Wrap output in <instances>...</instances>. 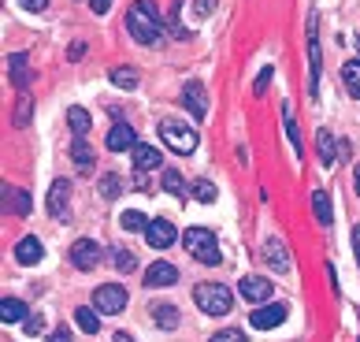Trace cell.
I'll return each mask as SVG.
<instances>
[{
  "mask_svg": "<svg viewBox=\"0 0 360 342\" xmlns=\"http://www.w3.org/2000/svg\"><path fill=\"white\" fill-rule=\"evenodd\" d=\"M127 30L134 37L138 45H153L160 30H164V19H160V8L153 0H138V4H130L127 11Z\"/></svg>",
  "mask_w": 360,
  "mask_h": 342,
  "instance_id": "6da1fadb",
  "label": "cell"
},
{
  "mask_svg": "<svg viewBox=\"0 0 360 342\" xmlns=\"http://www.w3.org/2000/svg\"><path fill=\"white\" fill-rule=\"evenodd\" d=\"M182 246H186V253H190L193 260H201V265H208V268L219 265V242L208 227H186Z\"/></svg>",
  "mask_w": 360,
  "mask_h": 342,
  "instance_id": "7a4b0ae2",
  "label": "cell"
},
{
  "mask_svg": "<svg viewBox=\"0 0 360 342\" xmlns=\"http://www.w3.org/2000/svg\"><path fill=\"white\" fill-rule=\"evenodd\" d=\"M193 301H197L201 312H208V317H226V312L234 309V298H231V291H226L223 283H197L193 286Z\"/></svg>",
  "mask_w": 360,
  "mask_h": 342,
  "instance_id": "3957f363",
  "label": "cell"
},
{
  "mask_svg": "<svg viewBox=\"0 0 360 342\" xmlns=\"http://www.w3.org/2000/svg\"><path fill=\"white\" fill-rule=\"evenodd\" d=\"M160 138H164V146L171 153H182V156H190L197 146H201V134H197L190 123H179V120H164V123H160Z\"/></svg>",
  "mask_w": 360,
  "mask_h": 342,
  "instance_id": "277c9868",
  "label": "cell"
},
{
  "mask_svg": "<svg viewBox=\"0 0 360 342\" xmlns=\"http://www.w3.org/2000/svg\"><path fill=\"white\" fill-rule=\"evenodd\" d=\"M93 309L101 312V317H115V312L127 309V291L119 283H104L93 291Z\"/></svg>",
  "mask_w": 360,
  "mask_h": 342,
  "instance_id": "5b68a950",
  "label": "cell"
},
{
  "mask_svg": "<svg viewBox=\"0 0 360 342\" xmlns=\"http://www.w3.org/2000/svg\"><path fill=\"white\" fill-rule=\"evenodd\" d=\"M71 265L78 272H93L101 265V242H93V239H78L71 246Z\"/></svg>",
  "mask_w": 360,
  "mask_h": 342,
  "instance_id": "8992f818",
  "label": "cell"
},
{
  "mask_svg": "<svg viewBox=\"0 0 360 342\" xmlns=\"http://www.w3.org/2000/svg\"><path fill=\"white\" fill-rule=\"evenodd\" d=\"M283 320H286V305H283V301H268V305L252 309V317H249V324L257 327V331H268V327H278Z\"/></svg>",
  "mask_w": 360,
  "mask_h": 342,
  "instance_id": "52a82bcc",
  "label": "cell"
},
{
  "mask_svg": "<svg viewBox=\"0 0 360 342\" xmlns=\"http://www.w3.org/2000/svg\"><path fill=\"white\" fill-rule=\"evenodd\" d=\"M45 205H49V213L56 216V220H68V213H71V182H68V179H56V182H52Z\"/></svg>",
  "mask_w": 360,
  "mask_h": 342,
  "instance_id": "ba28073f",
  "label": "cell"
},
{
  "mask_svg": "<svg viewBox=\"0 0 360 342\" xmlns=\"http://www.w3.org/2000/svg\"><path fill=\"white\" fill-rule=\"evenodd\" d=\"M182 104L190 108V115L197 123L208 115V94H205V86L201 82H186V89H182Z\"/></svg>",
  "mask_w": 360,
  "mask_h": 342,
  "instance_id": "9c48e42d",
  "label": "cell"
},
{
  "mask_svg": "<svg viewBox=\"0 0 360 342\" xmlns=\"http://www.w3.org/2000/svg\"><path fill=\"white\" fill-rule=\"evenodd\" d=\"M179 283V268L167 265V260H156V265L145 268V286L156 291V286H175Z\"/></svg>",
  "mask_w": 360,
  "mask_h": 342,
  "instance_id": "30bf717a",
  "label": "cell"
},
{
  "mask_svg": "<svg viewBox=\"0 0 360 342\" xmlns=\"http://www.w3.org/2000/svg\"><path fill=\"white\" fill-rule=\"evenodd\" d=\"M145 242H149L153 249H167V246H175V223H171V220H149Z\"/></svg>",
  "mask_w": 360,
  "mask_h": 342,
  "instance_id": "8fae6325",
  "label": "cell"
},
{
  "mask_svg": "<svg viewBox=\"0 0 360 342\" xmlns=\"http://www.w3.org/2000/svg\"><path fill=\"white\" fill-rule=\"evenodd\" d=\"M238 294L245 301H271V283L264 279V275H245V279L238 283Z\"/></svg>",
  "mask_w": 360,
  "mask_h": 342,
  "instance_id": "7c38bea8",
  "label": "cell"
},
{
  "mask_svg": "<svg viewBox=\"0 0 360 342\" xmlns=\"http://www.w3.org/2000/svg\"><path fill=\"white\" fill-rule=\"evenodd\" d=\"M112 153H127V149H134L138 146V134H134V127L130 123H115L112 130H108V141H104Z\"/></svg>",
  "mask_w": 360,
  "mask_h": 342,
  "instance_id": "4fadbf2b",
  "label": "cell"
},
{
  "mask_svg": "<svg viewBox=\"0 0 360 342\" xmlns=\"http://www.w3.org/2000/svg\"><path fill=\"white\" fill-rule=\"evenodd\" d=\"M264 260H268L271 268H278V272H290V265H293L283 239H268V242H264Z\"/></svg>",
  "mask_w": 360,
  "mask_h": 342,
  "instance_id": "5bb4252c",
  "label": "cell"
},
{
  "mask_svg": "<svg viewBox=\"0 0 360 342\" xmlns=\"http://www.w3.org/2000/svg\"><path fill=\"white\" fill-rule=\"evenodd\" d=\"M8 78L15 89H26L30 86V63H26V52H11L8 56Z\"/></svg>",
  "mask_w": 360,
  "mask_h": 342,
  "instance_id": "9a60e30c",
  "label": "cell"
},
{
  "mask_svg": "<svg viewBox=\"0 0 360 342\" xmlns=\"http://www.w3.org/2000/svg\"><path fill=\"white\" fill-rule=\"evenodd\" d=\"M309 63H312L309 89H312V97H316V89H319V37H316V15L309 19Z\"/></svg>",
  "mask_w": 360,
  "mask_h": 342,
  "instance_id": "2e32d148",
  "label": "cell"
},
{
  "mask_svg": "<svg viewBox=\"0 0 360 342\" xmlns=\"http://www.w3.org/2000/svg\"><path fill=\"white\" fill-rule=\"evenodd\" d=\"M41 257H45V249H41V242H37L34 234H26L22 242H15V260L19 265H37Z\"/></svg>",
  "mask_w": 360,
  "mask_h": 342,
  "instance_id": "e0dca14e",
  "label": "cell"
},
{
  "mask_svg": "<svg viewBox=\"0 0 360 342\" xmlns=\"http://www.w3.org/2000/svg\"><path fill=\"white\" fill-rule=\"evenodd\" d=\"M4 208L8 213H15V216H30V194L26 190H11V186H4Z\"/></svg>",
  "mask_w": 360,
  "mask_h": 342,
  "instance_id": "ac0fdd59",
  "label": "cell"
},
{
  "mask_svg": "<svg viewBox=\"0 0 360 342\" xmlns=\"http://www.w3.org/2000/svg\"><path fill=\"white\" fill-rule=\"evenodd\" d=\"M153 320L160 324V331H175L182 317H179L175 305H167V301H156V305H153Z\"/></svg>",
  "mask_w": 360,
  "mask_h": 342,
  "instance_id": "d6986e66",
  "label": "cell"
},
{
  "mask_svg": "<svg viewBox=\"0 0 360 342\" xmlns=\"http://www.w3.org/2000/svg\"><path fill=\"white\" fill-rule=\"evenodd\" d=\"M312 213H316L319 227H330V223H335V208H330V197L323 190H312Z\"/></svg>",
  "mask_w": 360,
  "mask_h": 342,
  "instance_id": "ffe728a7",
  "label": "cell"
},
{
  "mask_svg": "<svg viewBox=\"0 0 360 342\" xmlns=\"http://www.w3.org/2000/svg\"><path fill=\"white\" fill-rule=\"evenodd\" d=\"M130 156H134V167H138V171L160 167V149H156V146H141V141H138V146L130 149Z\"/></svg>",
  "mask_w": 360,
  "mask_h": 342,
  "instance_id": "44dd1931",
  "label": "cell"
},
{
  "mask_svg": "<svg viewBox=\"0 0 360 342\" xmlns=\"http://www.w3.org/2000/svg\"><path fill=\"white\" fill-rule=\"evenodd\" d=\"M316 149H319V160H323L327 167L338 160V141H335L330 130H319V134H316Z\"/></svg>",
  "mask_w": 360,
  "mask_h": 342,
  "instance_id": "7402d4cb",
  "label": "cell"
},
{
  "mask_svg": "<svg viewBox=\"0 0 360 342\" xmlns=\"http://www.w3.org/2000/svg\"><path fill=\"white\" fill-rule=\"evenodd\" d=\"M26 317H30V312H26V305H22L19 298H4V301H0V320H4L8 327L19 324V320H26Z\"/></svg>",
  "mask_w": 360,
  "mask_h": 342,
  "instance_id": "603a6c76",
  "label": "cell"
},
{
  "mask_svg": "<svg viewBox=\"0 0 360 342\" xmlns=\"http://www.w3.org/2000/svg\"><path fill=\"white\" fill-rule=\"evenodd\" d=\"M75 324H78V331H86V335H97L101 331V317H97V309H75Z\"/></svg>",
  "mask_w": 360,
  "mask_h": 342,
  "instance_id": "cb8c5ba5",
  "label": "cell"
},
{
  "mask_svg": "<svg viewBox=\"0 0 360 342\" xmlns=\"http://www.w3.org/2000/svg\"><path fill=\"white\" fill-rule=\"evenodd\" d=\"M342 82H345V89H349V97L360 101V60H349L342 68Z\"/></svg>",
  "mask_w": 360,
  "mask_h": 342,
  "instance_id": "d4e9b609",
  "label": "cell"
},
{
  "mask_svg": "<svg viewBox=\"0 0 360 342\" xmlns=\"http://www.w3.org/2000/svg\"><path fill=\"white\" fill-rule=\"evenodd\" d=\"M68 123H71V134H75V138H86V134H89V112L78 108V104L68 112Z\"/></svg>",
  "mask_w": 360,
  "mask_h": 342,
  "instance_id": "484cf974",
  "label": "cell"
},
{
  "mask_svg": "<svg viewBox=\"0 0 360 342\" xmlns=\"http://www.w3.org/2000/svg\"><path fill=\"white\" fill-rule=\"evenodd\" d=\"M119 227H123V231H130V234H145V231H149V220H145L141 213H134V208H130V213H123V216H119Z\"/></svg>",
  "mask_w": 360,
  "mask_h": 342,
  "instance_id": "4316f807",
  "label": "cell"
},
{
  "mask_svg": "<svg viewBox=\"0 0 360 342\" xmlns=\"http://www.w3.org/2000/svg\"><path fill=\"white\" fill-rule=\"evenodd\" d=\"M112 82H115L119 89H134V86L141 82V75H138L134 68H115V71H112Z\"/></svg>",
  "mask_w": 360,
  "mask_h": 342,
  "instance_id": "83f0119b",
  "label": "cell"
},
{
  "mask_svg": "<svg viewBox=\"0 0 360 342\" xmlns=\"http://www.w3.org/2000/svg\"><path fill=\"white\" fill-rule=\"evenodd\" d=\"M283 115H286V134H290V146H293V153H301V130H297V120H293L290 101L283 104Z\"/></svg>",
  "mask_w": 360,
  "mask_h": 342,
  "instance_id": "f1b7e54d",
  "label": "cell"
},
{
  "mask_svg": "<svg viewBox=\"0 0 360 342\" xmlns=\"http://www.w3.org/2000/svg\"><path fill=\"white\" fill-rule=\"evenodd\" d=\"M97 190H101V197H108V201H115V197L123 194V179H119V175H104V179L97 182Z\"/></svg>",
  "mask_w": 360,
  "mask_h": 342,
  "instance_id": "f546056e",
  "label": "cell"
},
{
  "mask_svg": "<svg viewBox=\"0 0 360 342\" xmlns=\"http://www.w3.org/2000/svg\"><path fill=\"white\" fill-rule=\"evenodd\" d=\"M112 265H115L119 272H134V268H138V257L130 253V249H112Z\"/></svg>",
  "mask_w": 360,
  "mask_h": 342,
  "instance_id": "4dcf8cb0",
  "label": "cell"
},
{
  "mask_svg": "<svg viewBox=\"0 0 360 342\" xmlns=\"http://www.w3.org/2000/svg\"><path fill=\"white\" fill-rule=\"evenodd\" d=\"M193 201L212 205V201H216V186H212L208 179H197V182H193Z\"/></svg>",
  "mask_w": 360,
  "mask_h": 342,
  "instance_id": "1f68e13d",
  "label": "cell"
},
{
  "mask_svg": "<svg viewBox=\"0 0 360 342\" xmlns=\"http://www.w3.org/2000/svg\"><path fill=\"white\" fill-rule=\"evenodd\" d=\"M71 156H75V164H78V171H89V167H93V149L86 146V141H75V149H71Z\"/></svg>",
  "mask_w": 360,
  "mask_h": 342,
  "instance_id": "d6a6232c",
  "label": "cell"
},
{
  "mask_svg": "<svg viewBox=\"0 0 360 342\" xmlns=\"http://www.w3.org/2000/svg\"><path fill=\"white\" fill-rule=\"evenodd\" d=\"M182 4H186V0H171V30H175L179 42H186V37H190V34H186V26H182V19H179Z\"/></svg>",
  "mask_w": 360,
  "mask_h": 342,
  "instance_id": "836d02e7",
  "label": "cell"
},
{
  "mask_svg": "<svg viewBox=\"0 0 360 342\" xmlns=\"http://www.w3.org/2000/svg\"><path fill=\"white\" fill-rule=\"evenodd\" d=\"M164 190L175 194V197H186V182H182L179 171H164Z\"/></svg>",
  "mask_w": 360,
  "mask_h": 342,
  "instance_id": "e575fe53",
  "label": "cell"
},
{
  "mask_svg": "<svg viewBox=\"0 0 360 342\" xmlns=\"http://www.w3.org/2000/svg\"><path fill=\"white\" fill-rule=\"evenodd\" d=\"M212 342H249V338H245L242 327H226V331H216V335H212Z\"/></svg>",
  "mask_w": 360,
  "mask_h": 342,
  "instance_id": "d590c367",
  "label": "cell"
},
{
  "mask_svg": "<svg viewBox=\"0 0 360 342\" xmlns=\"http://www.w3.org/2000/svg\"><path fill=\"white\" fill-rule=\"evenodd\" d=\"M15 123H19V127L30 123V94H22V101H19V112H15Z\"/></svg>",
  "mask_w": 360,
  "mask_h": 342,
  "instance_id": "8d00e7d4",
  "label": "cell"
},
{
  "mask_svg": "<svg viewBox=\"0 0 360 342\" xmlns=\"http://www.w3.org/2000/svg\"><path fill=\"white\" fill-rule=\"evenodd\" d=\"M271 75H275L271 68H264V71L257 75V82H252V94H257V97L264 94V89H268V82H271Z\"/></svg>",
  "mask_w": 360,
  "mask_h": 342,
  "instance_id": "74e56055",
  "label": "cell"
},
{
  "mask_svg": "<svg viewBox=\"0 0 360 342\" xmlns=\"http://www.w3.org/2000/svg\"><path fill=\"white\" fill-rule=\"evenodd\" d=\"M45 342H71V327H52L45 335Z\"/></svg>",
  "mask_w": 360,
  "mask_h": 342,
  "instance_id": "f35d334b",
  "label": "cell"
},
{
  "mask_svg": "<svg viewBox=\"0 0 360 342\" xmlns=\"http://www.w3.org/2000/svg\"><path fill=\"white\" fill-rule=\"evenodd\" d=\"M22 324H26V335H41L45 331V320L41 317H26Z\"/></svg>",
  "mask_w": 360,
  "mask_h": 342,
  "instance_id": "ab89813d",
  "label": "cell"
},
{
  "mask_svg": "<svg viewBox=\"0 0 360 342\" xmlns=\"http://www.w3.org/2000/svg\"><path fill=\"white\" fill-rule=\"evenodd\" d=\"M193 11L197 15H212V11H216V0H193Z\"/></svg>",
  "mask_w": 360,
  "mask_h": 342,
  "instance_id": "60d3db41",
  "label": "cell"
},
{
  "mask_svg": "<svg viewBox=\"0 0 360 342\" xmlns=\"http://www.w3.org/2000/svg\"><path fill=\"white\" fill-rule=\"evenodd\" d=\"M19 4H22L26 11H45V8H49V0H19Z\"/></svg>",
  "mask_w": 360,
  "mask_h": 342,
  "instance_id": "b9f144b4",
  "label": "cell"
},
{
  "mask_svg": "<svg viewBox=\"0 0 360 342\" xmlns=\"http://www.w3.org/2000/svg\"><path fill=\"white\" fill-rule=\"evenodd\" d=\"M89 8H93V11H97V15H104V11H108V8H112V0H89Z\"/></svg>",
  "mask_w": 360,
  "mask_h": 342,
  "instance_id": "7bdbcfd3",
  "label": "cell"
},
{
  "mask_svg": "<svg viewBox=\"0 0 360 342\" xmlns=\"http://www.w3.org/2000/svg\"><path fill=\"white\" fill-rule=\"evenodd\" d=\"M353 253H356V265H360V223L353 227Z\"/></svg>",
  "mask_w": 360,
  "mask_h": 342,
  "instance_id": "ee69618b",
  "label": "cell"
},
{
  "mask_svg": "<svg viewBox=\"0 0 360 342\" xmlns=\"http://www.w3.org/2000/svg\"><path fill=\"white\" fill-rule=\"evenodd\" d=\"M353 190H356V197H360V164L353 167Z\"/></svg>",
  "mask_w": 360,
  "mask_h": 342,
  "instance_id": "f6af8a7d",
  "label": "cell"
},
{
  "mask_svg": "<svg viewBox=\"0 0 360 342\" xmlns=\"http://www.w3.org/2000/svg\"><path fill=\"white\" fill-rule=\"evenodd\" d=\"M115 342H134V335H127V331H115Z\"/></svg>",
  "mask_w": 360,
  "mask_h": 342,
  "instance_id": "bcb514c9",
  "label": "cell"
}]
</instances>
